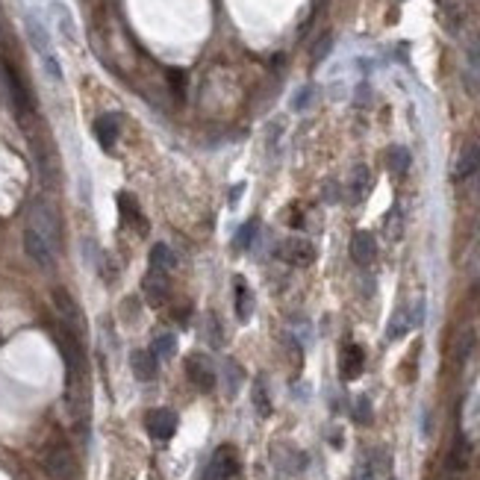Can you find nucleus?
I'll return each instance as SVG.
<instances>
[{
    "instance_id": "f257e3e1",
    "label": "nucleus",
    "mask_w": 480,
    "mask_h": 480,
    "mask_svg": "<svg viewBox=\"0 0 480 480\" xmlns=\"http://www.w3.org/2000/svg\"><path fill=\"white\" fill-rule=\"evenodd\" d=\"M30 230H36V233L54 247H59L62 242V221H59V212L47 204V201H36L30 207V221H27Z\"/></svg>"
},
{
    "instance_id": "f03ea898",
    "label": "nucleus",
    "mask_w": 480,
    "mask_h": 480,
    "mask_svg": "<svg viewBox=\"0 0 480 480\" xmlns=\"http://www.w3.org/2000/svg\"><path fill=\"white\" fill-rule=\"evenodd\" d=\"M0 68H4L6 92H9V101H12L15 115H18V121H27L30 115H32V94H30V89L24 86V80H21L18 68H12V62L4 59V65H0Z\"/></svg>"
},
{
    "instance_id": "7ed1b4c3",
    "label": "nucleus",
    "mask_w": 480,
    "mask_h": 480,
    "mask_svg": "<svg viewBox=\"0 0 480 480\" xmlns=\"http://www.w3.org/2000/svg\"><path fill=\"white\" fill-rule=\"evenodd\" d=\"M42 466L51 480H74L77 477V460L68 445H51L42 457Z\"/></svg>"
},
{
    "instance_id": "20e7f679",
    "label": "nucleus",
    "mask_w": 480,
    "mask_h": 480,
    "mask_svg": "<svg viewBox=\"0 0 480 480\" xmlns=\"http://www.w3.org/2000/svg\"><path fill=\"white\" fill-rule=\"evenodd\" d=\"M54 307H56L59 319H62V327L68 330V333H74L77 339L86 333V316H82L80 304L71 297L68 289H54Z\"/></svg>"
},
{
    "instance_id": "39448f33",
    "label": "nucleus",
    "mask_w": 480,
    "mask_h": 480,
    "mask_svg": "<svg viewBox=\"0 0 480 480\" xmlns=\"http://www.w3.org/2000/svg\"><path fill=\"white\" fill-rule=\"evenodd\" d=\"M142 292L147 297V304H154V307L165 304L168 301V292H171V274L151 266L147 274H144V280H142Z\"/></svg>"
},
{
    "instance_id": "423d86ee",
    "label": "nucleus",
    "mask_w": 480,
    "mask_h": 480,
    "mask_svg": "<svg viewBox=\"0 0 480 480\" xmlns=\"http://www.w3.org/2000/svg\"><path fill=\"white\" fill-rule=\"evenodd\" d=\"M24 251H27V257L36 262L39 269H54L56 266V251L36 233V230H30V227L24 230Z\"/></svg>"
},
{
    "instance_id": "0eeeda50",
    "label": "nucleus",
    "mask_w": 480,
    "mask_h": 480,
    "mask_svg": "<svg viewBox=\"0 0 480 480\" xmlns=\"http://www.w3.org/2000/svg\"><path fill=\"white\" fill-rule=\"evenodd\" d=\"M277 257L286 259L289 266L304 269V266H312V262H316V247H312V242H307V239H286L280 245Z\"/></svg>"
},
{
    "instance_id": "6e6552de",
    "label": "nucleus",
    "mask_w": 480,
    "mask_h": 480,
    "mask_svg": "<svg viewBox=\"0 0 480 480\" xmlns=\"http://www.w3.org/2000/svg\"><path fill=\"white\" fill-rule=\"evenodd\" d=\"M144 424H147V433H151L154 439L165 442V439L174 436L177 416H174L171 410H151V412H147V419H144Z\"/></svg>"
},
{
    "instance_id": "1a4fd4ad",
    "label": "nucleus",
    "mask_w": 480,
    "mask_h": 480,
    "mask_svg": "<svg viewBox=\"0 0 480 480\" xmlns=\"http://www.w3.org/2000/svg\"><path fill=\"white\" fill-rule=\"evenodd\" d=\"M351 259L357 262L359 269H369L371 262L377 259V242L371 233H366V230H357V233L351 236Z\"/></svg>"
},
{
    "instance_id": "9d476101",
    "label": "nucleus",
    "mask_w": 480,
    "mask_h": 480,
    "mask_svg": "<svg viewBox=\"0 0 480 480\" xmlns=\"http://www.w3.org/2000/svg\"><path fill=\"white\" fill-rule=\"evenodd\" d=\"M24 24H27V36H30V44L36 47V54H39L42 59H44V56H51V54H54L51 32H47V27L39 21V15H36V12H27Z\"/></svg>"
},
{
    "instance_id": "9b49d317",
    "label": "nucleus",
    "mask_w": 480,
    "mask_h": 480,
    "mask_svg": "<svg viewBox=\"0 0 480 480\" xmlns=\"http://www.w3.org/2000/svg\"><path fill=\"white\" fill-rule=\"evenodd\" d=\"M362 366H366V354H362V347L354 345V342H347L342 347V354H339V374H342V380H357L362 374Z\"/></svg>"
},
{
    "instance_id": "f8f14e48",
    "label": "nucleus",
    "mask_w": 480,
    "mask_h": 480,
    "mask_svg": "<svg viewBox=\"0 0 480 480\" xmlns=\"http://www.w3.org/2000/svg\"><path fill=\"white\" fill-rule=\"evenodd\" d=\"M186 374H189L192 383H195L197 389H204V392H209V389L215 386V371H212V366H209V359L201 357V354H192V357L186 359Z\"/></svg>"
},
{
    "instance_id": "ddd939ff",
    "label": "nucleus",
    "mask_w": 480,
    "mask_h": 480,
    "mask_svg": "<svg viewBox=\"0 0 480 480\" xmlns=\"http://www.w3.org/2000/svg\"><path fill=\"white\" fill-rule=\"evenodd\" d=\"M118 133H121V118L115 112L101 115V118L94 121V139H97V144H101L104 151H112L115 142H118Z\"/></svg>"
},
{
    "instance_id": "4468645a",
    "label": "nucleus",
    "mask_w": 480,
    "mask_h": 480,
    "mask_svg": "<svg viewBox=\"0 0 480 480\" xmlns=\"http://www.w3.org/2000/svg\"><path fill=\"white\" fill-rule=\"evenodd\" d=\"M130 369H133V377L147 383V380L156 377V369H159V359L151 354V351H133L130 354Z\"/></svg>"
},
{
    "instance_id": "2eb2a0df",
    "label": "nucleus",
    "mask_w": 480,
    "mask_h": 480,
    "mask_svg": "<svg viewBox=\"0 0 480 480\" xmlns=\"http://www.w3.org/2000/svg\"><path fill=\"white\" fill-rule=\"evenodd\" d=\"M118 212H121V221H124V224H136L139 233H147V219L142 215L139 204H136L127 192H121V195H118Z\"/></svg>"
},
{
    "instance_id": "dca6fc26",
    "label": "nucleus",
    "mask_w": 480,
    "mask_h": 480,
    "mask_svg": "<svg viewBox=\"0 0 480 480\" xmlns=\"http://www.w3.org/2000/svg\"><path fill=\"white\" fill-rule=\"evenodd\" d=\"M233 289H236V316H239V321H247L254 316V292L242 277H236Z\"/></svg>"
},
{
    "instance_id": "f3484780",
    "label": "nucleus",
    "mask_w": 480,
    "mask_h": 480,
    "mask_svg": "<svg viewBox=\"0 0 480 480\" xmlns=\"http://www.w3.org/2000/svg\"><path fill=\"white\" fill-rule=\"evenodd\" d=\"M51 12H54V18H56V27H59V32H62V39L74 44V42H77V24H74L71 9L65 6V4H54Z\"/></svg>"
},
{
    "instance_id": "a211bd4d",
    "label": "nucleus",
    "mask_w": 480,
    "mask_h": 480,
    "mask_svg": "<svg viewBox=\"0 0 480 480\" xmlns=\"http://www.w3.org/2000/svg\"><path fill=\"white\" fill-rule=\"evenodd\" d=\"M477 168H480V147L472 144V147H466V151H462L457 168H454V177H457V180H469Z\"/></svg>"
},
{
    "instance_id": "6ab92c4d",
    "label": "nucleus",
    "mask_w": 480,
    "mask_h": 480,
    "mask_svg": "<svg viewBox=\"0 0 480 480\" xmlns=\"http://www.w3.org/2000/svg\"><path fill=\"white\" fill-rule=\"evenodd\" d=\"M469 457H472V448H469L466 436H457V439H454V448H451V454H448V469H451L454 474H460L462 469L469 466Z\"/></svg>"
},
{
    "instance_id": "aec40b11",
    "label": "nucleus",
    "mask_w": 480,
    "mask_h": 480,
    "mask_svg": "<svg viewBox=\"0 0 480 480\" xmlns=\"http://www.w3.org/2000/svg\"><path fill=\"white\" fill-rule=\"evenodd\" d=\"M410 327H412V321H410V309H407V307H401V309L392 316L389 327H386V339H392V342L404 339V336L410 333Z\"/></svg>"
},
{
    "instance_id": "412c9836",
    "label": "nucleus",
    "mask_w": 480,
    "mask_h": 480,
    "mask_svg": "<svg viewBox=\"0 0 480 480\" xmlns=\"http://www.w3.org/2000/svg\"><path fill=\"white\" fill-rule=\"evenodd\" d=\"M147 259H151L154 269H162V271H174V266H177L174 251H171L168 245H162V242L151 247V257H147Z\"/></svg>"
},
{
    "instance_id": "4be33fe9",
    "label": "nucleus",
    "mask_w": 480,
    "mask_h": 480,
    "mask_svg": "<svg viewBox=\"0 0 480 480\" xmlns=\"http://www.w3.org/2000/svg\"><path fill=\"white\" fill-rule=\"evenodd\" d=\"M251 401H254V410L259 412V419H269L271 416V401H269V392H266V380L257 377L254 380V392H251Z\"/></svg>"
},
{
    "instance_id": "5701e85b",
    "label": "nucleus",
    "mask_w": 480,
    "mask_h": 480,
    "mask_svg": "<svg viewBox=\"0 0 480 480\" xmlns=\"http://www.w3.org/2000/svg\"><path fill=\"white\" fill-rule=\"evenodd\" d=\"M369 186H371L369 168H366V165H357L354 177H351V201H362V197H366V192H369Z\"/></svg>"
},
{
    "instance_id": "b1692460",
    "label": "nucleus",
    "mask_w": 480,
    "mask_h": 480,
    "mask_svg": "<svg viewBox=\"0 0 480 480\" xmlns=\"http://www.w3.org/2000/svg\"><path fill=\"white\" fill-rule=\"evenodd\" d=\"M242 380H245V371L239 369V362H236V359H227V362H224V386H227V395H236L239 386H242Z\"/></svg>"
},
{
    "instance_id": "393cba45",
    "label": "nucleus",
    "mask_w": 480,
    "mask_h": 480,
    "mask_svg": "<svg viewBox=\"0 0 480 480\" xmlns=\"http://www.w3.org/2000/svg\"><path fill=\"white\" fill-rule=\"evenodd\" d=\"M174 351H177V339H174L171 333H162V336H156V339H154L151 354H154L156 359H171V357H174Z\"/></svg>"
},
{
    "instance_id": "a878e982",
    "label": "nucleus",
    "mask_w": 480,
    "mask_h": 480,
    "mask_svg": "<svg viewBox=\"0 0 480 480\" xmlns=\"http://www.w3.org/2000/svg\"><path fill=\"white\" fill-rule=\"evenodd\" d=\"M389 168H392V174H407V168H410V151L407 147H392L389 151Z\"/></svg>"
},
{
    "instance_id": "bb28decb",
    "label": "nucleus",
    "mask_w": 480,
    "mask_h": 480,
    "mask_svg": "<svg viewBox=\"0 0 480 480\" xmlns=\"http://www.w3.org/2000/svg\"><path fill=\"white\" fill-rule=\"evenodd\" d=\"M257 221H247V224H242L239 227V233H236V239H233V247L236 251H245V247H251V242L257 239Z\"/></svg>"
},
{
    "instance_id": "cd10ccee",
    "label": "nucleus",
    "mask_w": 480,
    "mask_h": 480,
    "mask_svg": "<svg viewBox=\"0 0 480 480\" xmlns=\"http://www.w3.org/2000/svg\"><path fill=\"white\" fill-rule=\"evenodd\" d=\"M472 347H474V333H472V330H462L460 339H457V347H454V359L466 362L469 354H472Z\"/></svg>"
},
{
    "instance_id": "c85d7f7f",
    "label": "nucleus",
    "mask_w": 480,
    "mask_h": 480,
    "mask_svg": "<svg viewBox=\"0 0 480 480\" xmlns=\"http://www.w3.org/2000/svg\"><path fill=\"white\" fill-rule=\"evenodd\" d=\"M354 421H359V424H369V421H371V404H369L366 395H362V398H357V404H354Z\"/></svg>"
},
{
    "instance_id": "c756f323",
    "label": "nucleus",
    "mask_w": 480,
    "mask_h": 480,
    "mask_svg": "<svg viewBox=\"0 0 480 480\" xmlns=\"http://www.w3.org/2000/svg\"><path fill=\"white\" fill-rule=\"evenodd\" d=\"M469 74L474 77V82H480V36H477L474 47L469 51Z\"/></svg>"
},
{
    "instance_id": "7c9ffc66",
    "label": "nucleus",
    "mask_w": 480,
    "mask_h": 480,
    "mask_svg": "<svg viewBox=\"0 0 480 480\" xmlns=\"http://www.w3.org/2000/svg\"><path fill=\"white\" fill-rule=\"evenodd\" d=\"M168 80H171V92H174V97H180V101H183V74H180L177 68H171V71H168Z\"/></svg>"
},
{
    "instance_id": "2f4dec72",
    "label": "nucleus",
    "mask_w": 480,
    "mask_h": 480,
    "mask_svg": "<svg viewBox=\"0 0 480 480\" xmlns=\"http://www.w3.org/2000/svg\"><path fill=\"white\" fill-rule=\"evenodd\" d=\"M330 47H333V36H324V42H319V44H316V51H312V59L321 62V59L327 56Z\"/></svg>"
},
{
    "instance_id": "473e14b6",
    "label": "nucleus",
    "mask_w": 480,
    "mask_h": 480,
    "mask_svg": "<svg viewBox=\"0 0 480 480\" xmlns=\"http://www.w3.org/2000/svg\"><path fill=\"white\" fill-rule=\"evenodd\" d=\"M354 480H374V466L371 462H359L354 469Z\"/></svg>"
},
{
    "instance_id": "72a5a7b5",
    "label": "nucleus",
    "mask_w": 480,
    "mask_h": 480,
    "mask_svg": "<svg viewBox=\"0 0 480 480\" xmlns=\"http://www.w3.org/2000/svg\"><path fill=\"white\" fill-rule=\"evenodd\" d=\"M410 321H412V327H421V324H424V301H421V297L416 301V307H412Z\"/></svg>"
},
{
    "instance_id": "f704fd0d",
    "label": "nucleus",
    "mask_w": 480,
    "mask_h": 480,
    "mask_svg": "<svg viewBox=\"0 0 480 480\" xmlns=\"http://www.w3.org/2000/svg\"><path fill=\"white\" fill-rule=\"evenodd\" d=\"M309 97H312V89H301V92H297V94H295V101H292V106H295V109H304V106L309 104Z\"/></svg>"
},
{
    "instance_id": "c9c22d12",
    "label": "nucleus",
    "mask_w": 480,
    "mask_h": 480,
    "mask_svg": "<svg viewBox=\"0 0 480 480\" xmlns=\"http://www.w3.org/2000/svg\"><path fill=\"white\" fill-rule=\"evenodd\" d=\"M389 480H395V477H389Z\"/></svg>"
}]
</instances>
